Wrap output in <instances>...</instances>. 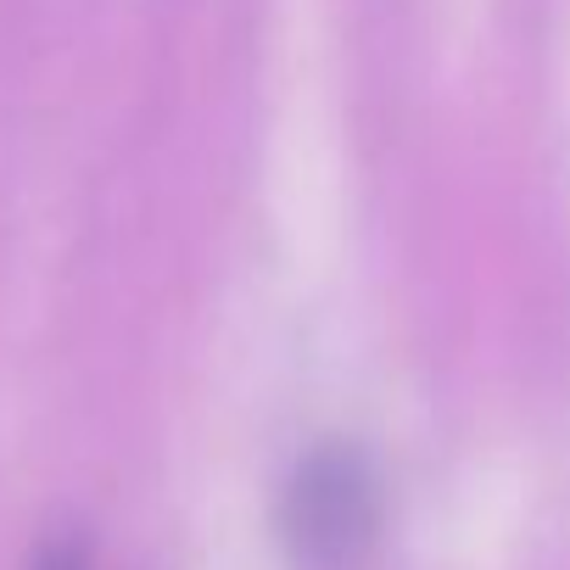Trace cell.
Wrapping results in <instances>:
<instances>
[{
    "label": "cell",
    "mask_w": 570,
    "mask_h": 570,
    "mask_svg": "<svg viewBox=\"0 0 570 570\" xmlns=\"http://www.w3.org/2000/svg\"><path fill=\"white\" fill-rule=\"evenodd\" d=\"M381 537V475L364 448L320 442L297 459L279 498V542L292 570H364Z\"/></svg>",
    "instance_id": "obj_1"
},
{
    "label": "cell",
    "mask_w": 570,
    "mask_h": 570,
    "mask_svg": "<svg viewBox=\"0 0 570 570\" xmlns=\"http://www.w3.org/2000/svg\"><path fill=\"white\" fill-rule=\"evenodd\" d=\"M29 570H90V548L79 537H68V531L62 537H46Z\"/></svg>",
    "instance_id": "obj_2"
}]
</instances>
